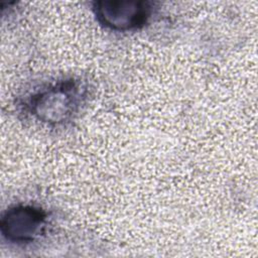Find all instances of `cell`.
Instances as JSON below:
<instances>
[{"mask_svg": "<svg viewBox=\"0 0 258 258\" xmlns=\"http://www.w3.org/2000/svg\"><path fill=\"white\" fill-rule=\"evenodd\" d=\"M87 97L80 81L59 80L40 87L25 102L29 114L46 124H62L77 115Z\"/></svg>", "mask_w": 258, "mask_h": 258, "instance_id": "cell-1", "label": "cell"}, {"mask_svg": "<svg viewBox=\"0 0 258 258\" xmlns=\"http://www.w3.org/2000/svg\"><path fill=\"white\" fill-rule=\"evenodd\" d=\"M155 4L144 0L95 1L92 10L98 22L114 31H131L144 26L154 12Z\"/></svg>", "mask_w": 258, "mask_h": 258, "instance_id": "cell-2", "label": "cell"}, {"mask_svg": "<svg viewBox=\"0 0 258 258\" xmlns=\"http://www.w3.org/2000/svg\"><path fill=\"white\" fill-rule=\"evenodd\" d=\"M48 215L34 205L19 204L8 208L2 215L0 229L3 238L15 244L31 243L45 234Z\"/></svg>", "mask_w": 258, "mask_h": 258, "instance_id": "cell-3", "label": "cell"}]
</instances>
